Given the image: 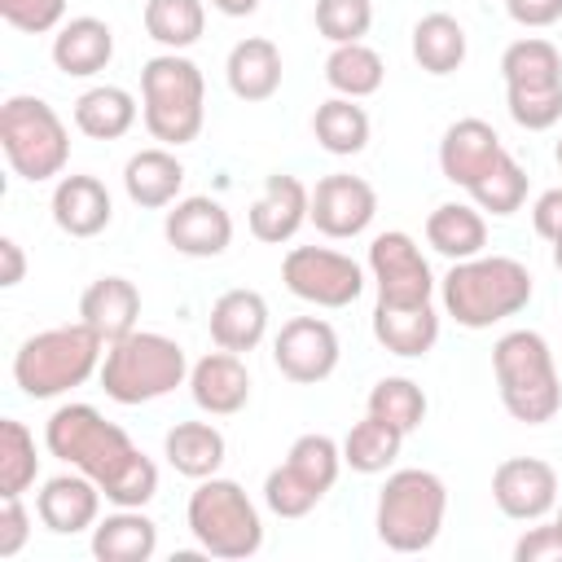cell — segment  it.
Listing matches in <instances>:
<instances>
[{"mask_svg":"<svg viewBox=\"0 0 562 562\" xmlns=\"http://www.w3.org/2000/svg\"><path fill=\"white\" fill-rule=\"evenodd\" d=\"M443 312L465 329H487L505 316H518L531 303V272L509 255L457 259L439 281Z\"/></svg>","mask_w":562,"mask_h":562,"instance_id":"cell-1","label":"cell"},{"mask_svg":"<svg viewBox=\"0 0 562 562\" xmlns=\"http://www.w3.org/2000/svg\"><path fill=\"white\" fill-rule=\"evenodd\" d=\"M105 338L97 329L79 325H57L35 338H26L13 356V382L31 400H53L66 395L70 386H83L92 373H101V351Z\"/></svg>","mask_w":562,"mask_h":562,"instance_id":"cell-2","label":"cell"},{"mask_svg":"<svg viewBox=\"0 0 562 562\" xmlns=\"http://www.w3.org/2000/svg\"><path fill=\"white\" fill-rule=\"evenodd\" d=\"M492 373L501 386V404L514 422L540 426L562 408L558 364L549 342L536 329H509L492 347Z\"/></svg>","mask_w":562,"mask_h":562,"instance_id":"cell-3","label":"cell"},{"mask_svg":"<svg viewBox=\"0 0 562 562\" xmlns=\"http://www.w3.org/2000/svg\"><path fill=\"white\" fill-rule=\"evenodd\" d=\"M189 378L184 347L167 334L132 329L127 338L110 342L101 356V386L114 404H149L171 395Z\"/></svg>","mask_w":562,"mask_h":562,"instance_id":"cell-4","label":"cell"},{"mask_svg":"<svg viewBox=\"0 0 562 562\" xmlns=\"http://www.w3.org/2000/svg\"><path fill=\"white\" fill-rule=\"evenodd\" d=\"M140 110L145 127L162 145H189L206 119L202 70L180 53H158L140 66Z\"/></svg>","mask_w":562,"mask_h":562,"instance_id":"cell-5","label":"cell"},{"mask_svg":"<svg viewBox=\"0 0 562 562\" xmlns=\"http://www.w3.org/2000/svg\"><path fill=\"white\" fill-rule=\"evenodd\" d=\"M448 514V487L430 470H395L378 492V540L395 553H422L439 540Z\"/></svg>","mask_w":562,"mask_h":562,"instance_id":"cell-6","label":"cell"},{"mask_svg":"<svg viewBox=\"0 0 562 562\" xmlns=\"http://www.w3.org/2000/svg\"><path fill=\"white\" fill-rule=\"evenodd\" d=\"M0 149L13 167V176L40 184V180H53L66 171L70 132L44 97L18 92L0 105Z\"/></svg>","mask_w":562,"mask_h":562,"instance_id":"cell-7","label":"cell"},{"mask_svg":"<svg viewBox=\"0 0 562 562\" xmlns=\"http://www.w3.org/2000/svg\"><path fill=\"white\" fill-rule=\"evenodd\" d=\"M189 531L193 540L211 553V558H224V562H237V558H255L259 544H263V522H259V509L255 501L241 492V483L233 479H198L193 496H189Z\"/></svg>","mask_w":562,"mask_h":562,"instance_id":"cell-8","label":"cell"},{"mask_svg":"<svg viewBox=\"0 0 562 562\" xmlns=\"http://www.w3.org/2000/svg\"><path fill=\"white\" fill-rule=\"evenodd\" d=\"M44 443L57 461L83 470L88 479H97L101 487L140 452L123 426L105 422L92 404H61L48 426H44Z\"/></svg>","mask_w":562,"mask_h":562,"instance_id":"cell-9","label":"cell"},{"mask_svg":"<svg viewBox=\"0 0 562 562\" xmlns=\"http://www.w3.org/2000/svg\"><path fill=\"white\" fill-rule=\"evenodd\" d=\"M281 281L294 299L316 307H351L364 290L360 263L329 246H294L281 259Z\"/></svg>","mask_w":562,"mask_h":562,"instance_id":"cell-10","label":"cell"},{"mask_svg":"<svg viewBox=\"0 0 562 562\" xmlns=\"http://www.w3.org/2000/svg\"><path fill=\"white\" fill-rule=\"evenodd\" d=\"M369 272L378 281V303H430L435 294V277L422 246L400 228L378 233L369 241Z\"/></svg>","mask_w":562,"mask_h":562,"instance_id":"cell-11","label":"cell"},{"mask_svg":"<svg viewBox=\"0 0 562 562\" xmlns=\"http://www.w3.org/2000/svg\"><path fill=\"white\" fill-rule=\"evenodd\" d=\"M272 360H277L281 378H290L299 386L325 382L338 369V334L321 316H294L281 325V334L272 342Z\"/></svg>","mask_w":562,"mask_h":562,"instance_id":"cell-12","label":"cell"},{"mask_svg":"<svg viewBox=\"0 0 562 562\" xmlns=\"http://www.w3.org/2000/svg\"><path fill=\"white\" fill-rule=\"evenodd\" d=\"M378 215V193L369 180L360 176H347V171H334V176H321L316 189H312V211L307 220L334 237V241H347V237H360Z\"/></svg>","mask_w":562,"mask_h":562,"instance_id":"cell-13","label":"cell"},{"mask_svg":"<svg viewBox=\"0 0 562 562\" xmlns=\"http://www.w3.org/2000/svg\"><path fill=\"white\" fill-rule=\"evenodd\" d=\"M492 501L514 522H540L558 505V470L540 457H509L492 470Z\"/></svg>","mask_w":562,"mask_h":562,"instance_id":"cell-14","label":"cell"},{"mask_svg":"<svg viewBox=\"0 0 562 562\" xmlns=\"http://www.w3.org/2000/svg\"><path fill=\"white\" fill-rule=\"evenodd\" d=\"M162 233H167L171 250H180L189 259H215L233 241V215L215 198H202L198 193V198L171 202V211L162 220Z\"/></svg>","mask_w":562,"mask_h":562,"instance_id":"cell-15","label":"cell"},{"mask_svg":"<svg viewBox=\"0 0 562 562\" xmlns=\"http://www.w3.org/2000/svg\"><path fill=\"white\" fill-rule=\"evenodd\" d=\"M505 154H509V149L501 145V136H496L492 123H483V119H457V123L443 132V140H439V171H443V180L470 189V184L483 180Z\"/></svg>","mask_w":562,"mask_h":562,"instance_id":"cell-16","label":"cell"},{"mask_svg":"<svg viewBox=\"0 0 562 562\" xmlns=\"http://www.w3.org/2000/svg\"><path fill=\"white\" fill-rule=\"evenodd\" d=\"M307 211H312V189L299 176L277 171L263 180V193L250 206V233L268 246H281L307 224Z\"/></svg>","mask_w":562,"mask_h":562,"instance_id":"cell-17","label":"cell"},{"mask_svg":"<svg viewBox=\"0 0 562 562\" xmlns=\"http://www.w3.org/2000/svg\"><path fill=\"white\" fill-rule=\"evenodd\" d=\"M189 391H193V404L211 417H233L246 408L250 400V373L241 364L237 351H206L193 369H189Z\"/></svg>","mask_w":562,"mask_h":562,"instance_id":"cell-18","label":"cell"},{"mask_svg":"<svg viewBox=\"0 0 562 562\" xmlns=\"http://www.w3.org/2000/svg\"><path fill=\"white\" fill-rule=\"evenodd\" d=\"M101 483L88 479L83 470L79 474H57L40 487L35 496V514L48 531L57 536H75V531H88L97 527V509H101Z\"/></svg>","mask_w":562,"mask_h":562,"instance_id":"cell-19","label":"cell"},{"mask_svg":"<svg viewBox=\"0 0 562 562\" xmlns=\"http://www.w3.org/2000/svg\"><path fill=\"white\" fill-rule=\"evenodd\" d=\"M114 206H110V189L97 176H61L53 189V224L66 237H97L105 233Z\"/></svg>","mask_w":562,"mask_h":562,"instance_id":"cell-20","label":"cell"},{"mask_svg":"<svg viewBox=\"0 0 562 562\" xmlns=\"http://www.w3.org/2000/svg\"><path fill=\"white\" fill-rule=\"evenodd\" d=\"M140 316V290L127 277H97L79 299V321L110 342L127 338Z\"/></svg>","mask_w":562,"mask_h":562,"instance_id":"cell-21","label":"cell"},{"mask_svg":"<svg viewBox=\"0 0 562 562\" xmlns=\"http://www.w3.org/2000/svg\"><path fill=\"white\" fill-rule=\"evenodd\" d=\"M114 57V31L101 18H70L53 35V66L70 79H88L105 70Z\"/></svg>","mask_w":562,"mask_h":562,"instance_id":"cell-22","label":"cell"},{"mask_svg":"<svg viewBox=\"0 0 562 562\" xmlns=\"http://www.w3.org/2000/svg\"><path fill=\"white\" fill-rule=\"evenodd\" d=\"M373 338L391 356H426L439 342V312L435 303H378L373 307Z\"/></svg>","mask_w":562,"mask_h":562,"instance_id":"cell-23","label":"cell"},{"mask_svg":"<svg viewBox=\"0 0 562 562\" xmlns=\"http://www.w3.org/2000/svg\"><path fill=\"white\" fill-rule=\"evenodd\" d=\"M268 334V303L259 290H224L211 303V338L224 351H255Z\"/></svg>","mask_w":562,"mask_h":562,"instance_id":"cell-24","label":"cell"},{"mask_svg":"<svg viewBox=\"0 0 562 562\" xmlns=\"http://www.w3.org/2000/svg\"><path fill=\"white\" fill-rule=\"evenodd\" d=\"M224 75L237 101H268L281 88V48L263 35H246L233 44Z\"/></svg>","mask_w":562,"mask_h":562,"instance_id":"cell-25","label":"cell"},{"mask_svg":"<svg viewBox=\"0 0 562 562\" xmlns=\"http://www.w3.org/2000/svg\"><path fill=\"white\" fill-rule=\"evenodd\" d=\"M180 184H184V162L171 154V149H140L127 158L123 167V189L136 206L145 211H158V206H171L180 198Z\"/></svg>","mask_w":562,"mask_h":562,"instance_id":"cell-26","label":"cell"},{"mask_svg":"<svg viewBox=\"0 0 562 562\" xmlns=\"http://www.w3.org/2000/svg\"><path fill=\"white\" fill-rule=\"evenodd\" d=\"M426 241L430 250H439L443 259H474L487 246V220L479 206L465 202H443L426 215Z\"/></svg>","mask_w":562,"mask_h":562,"instance_id":"cell-27","label":"cell"},{"mask_svg":"<svg viewBox=\"0 0 562 562\" xmlns=\"http://www.w3.org/2000/svg\"><path fill=\"white\" fill-rule=\"evenodd\" d=\"M158 549V527L140 509H114L92 527V553L101 562H149Z\"/></svg>","mask_w":562,"mask_h":562,"instance_id":"cell-28","label":"cell"},{"mask_svg":"<svg viewBox=\"0 0 562 562\" xmlns=\"http://www.w3.org/2000/svg\"><path fill=\"white\" fill-rule=\"evenodd\" d=\"M162 452H167V461H171L176 474H184V479H211L224 465L228 443H224V435L211 422H176L167 430V439H162Z\"/></svg>","mask_w":562,"mask_h":562,"instance_id":"cell-29","label":"cell"},{"mask_svg":"<svg viewBox=\"0 0 562 562\" xmlns=\"http://www.w3.org/2000/svg\"><path fill=\"white\" fill-rule=\"evenodd\" d=\"M136 123V97L119 83H97L75 101V127L92 140H119Z\"/></svg>","mask_w":562,"mask_h":562,"instance_id":"cell-30","label":"cell"},{"mask_svg":"<svg viewBox=\"0 0 562 562\" xmlns=\"http://www.w3.org/2000/svg\"><path fill=\"white\" fill-rule=\"evenodd\" d=\"M413 61L426 75H452L465 61V26L452 13H426L413 26Z\"/></svg>","mask_w":562,"mask_h":562,"instance_id":"cell-31","label":"cell"},{"mask_svg":"<svg viewBox=\"0 0 562 562\" xmlns=\"http://www.w3.org/2000/svg\"><path fill=\"white\" fill-rule=\"evenodd\" d=\"M382 79H386V66H382V57H378L364 40H356V44H334V53L325 57V83H329L338 97H351V101L373 97V92L382 88Z\"/></svg>","mask_w":562,"mask_h":562,"instance_id":"cell-32","label":"cell"},{"mask_svg":"<svg viewBox=\"0 0 562 562\" xmlns=\"http://www.w3.org/2000/svg\"><path fill=\"white\" fill-rule=\"evenodd\" d=\"M312 132H316V140H321L325 154L351 158V154H360L369 145V114L351 97H329V101L316 105Z\"/></svg>","mask_w":562,"mask_h":562,"instance_id":"cell-33","label":"cell"},{"mask_svg":"<svg viewBox=\"0 0 562 562\" xmlns=\"http://www.w3.org/2000/svg\"><path fill=\"white\" fill-rule=\"evenodd\" d=\"M400 448H404V430H395L391 422H382V417L369 413L364 422H356L347 430V439H342V465H351L356 474H382L400 457Z\"/></svg>","mask_w":562,"mask_h":562,"instance_id":"cell-34","label":"cell"},{"mask_svg":"<svg viewBox=\"0 0 562 562\" xmlns=\"http://www.w3.org/2000/svg\"><path fill=\"white\" fill-rule=\"evenodd\" d=\"M501 75L505 88H553L562 83V53L540 35L514 40L501 57Z\"/></svg>","mask_w":562,"mask_h":562,"instance_id":"cell-35","label":"cell"},{"mask_svg":"<svg viewBox=\"0 0 562 562\" xmlns=\"http://www.w3.org/2000/svg\"><path fill=\"white\" fill-rule=\"evenodd\" d=\"M202 26H206L202 0H145V31H149V40H158L171 53L198 44Z\"/></svg>","mask_w":562,"mask_h":562,"instance_id":"cell-36","label":"cell"},{"mask_svg":"<svg viewBox=\"0 0 562 562\" xmlns=\"http://www.w3.org/2000/svg\"><path fill=\"white\" fill-rule=\"evenodd\" d=\"M40 474V452H35V435L4 417L0 422V496H22Z\"/></svg>","mask_w":562,"mask_h":562,"instance_id":"cell-37","label":"cell"},{"mask_svg":"<svg viewBox=\"0 0 562 562\" xmlns=\"http://www.w3.org/2000/svg\"><path fill=\"white\" fill-rule=\"evenodd\" d=\"M369 413L382 417V422H391L395 430L413 435L426 422V391L413 378H382L369 391Z\"/></svg>","mask_w":562,"mask_h":562,"instance_id":"cell-38","label":"cell"},{"mask_svg":"<svg viewBox=\"0 0 562 562\" xmlns=\"http://www.w3.org/2000/svg\"><path fill=\"white\" fill-rule=\"evenodd\" d=\"M470 198L479 211H492V215H514L522 202H527V171L505 154L483 180L470 184Z\"/></svg>","mask_w":562,"mask_h":562,"instance_id":"cell-39","label":"cell"},{"mask_svg":"<svg viewBox=\"0 0 562 562\" xmlns=\"http://www.w3.org/2000/svg\"><path fill=\"white\" fill-rule=\"evenodd\" d=\"M285 465L294 470V474H303L321 496L334 487V479H338V470H342V448L329 439V435H299L294 443H290V452H285Z\"/></svg>","mask_w":562,"mask_h":562,"instance_id":"cell-40","label":"cell"},{"mask_svg":"<svg viewBox=\"0 0 562 562\" xmlns=\"http://www.w3.org/2000/svg\"><path fill=\"white\" fill-rule=\"evenodd\" d=\"M373 26V0H316V31L329 44H356Z\"/></svg>","mask_w":562,"mask_h":562,"instance_id":"cell-41","label":"cell"},{"mask_svg":"<svg viewBox=\"0 0 562 562\" xmlns=\"http://www.w3.org/2000/svg\"><path fill=\"white\" fill-rule=\"evenodd\" d=\"M263 501H268V509H272L277 518H303V514L316 509L321 492H316L303 474H294V470L281 461V465L263 479Z\"/></svg>","mask_w":562,"mask_h":562,"instance_id":"cell-42","label":"cell"},{"mask_svg":"<svg viewBox=\"0 0 562 562\" xmlns=\"http://www.w3.org/2000/svg\"><path fill=\"white\" fill-rule=\"evenodd\" d=\"M101 492H105V501H110L114 509H140V505H149L154 492H158V465H154L145 452H136Z\"/></svg>","mask_w":562,"mask_h":562,"instance_id":"cell-43","label":"cell"},{"mask_svg":"<svg viewBox=\"0 0 562 562\" xmlns=\"http://www.w3.org/2000/svg\"><path fill=\"white\" fill-rule=\"evenodd\" d=\"M509 119L527 132H549L562 119V83L553 88H505Z\"/></svg>","mask_w":562,"mask_h":562,"instance_id":"cell-44","label":"cell"},{"mask_svg":"<svg viewBox=\"0 0 562 562\" xmlns=\"http://www.w3.org/2000/svg\"><path fill=\"white\" fill-rule=\"evenodd\" d=\"M0 18H4L13 31L44 35V31H57V26H61L66 0H0Z\"/></svg>","mask_w":562,"mask_h":562,"instance_id":"cell-45","label":"cell"},{"mask_svg":"<svg viewBox=\"0 0 562 562\" xmlns=\"http://www.w3.org/2000/svg\"><path fill=\"white\" fill-rule=\"evenodd\" d=\"M31 536V514L22 496H0V558H18Z\"/></svg>","mask_w":562,"mask_h":562,"instance_id":"cell-46","label":"cell"},{"mask_svg":"<svg viewBox=\"0 0 562 562\" xmlns=\"http://www.w3.org/2000/svg\"><path fill=\"white\" fill-rule=\"evenodd\" d=\"M514 562H562V531H558V522L531 527L514 544Z\"/></svg>","mask_w":562,"mask_h":562,"instance_id":"cell-47","label":"cell"},{"mask_svg":"<svg viewBox=\"0 0 562 562\" xmlns=\"http://www.w3.org/2000/svg\"><path fill=\"white\" fill-rule=\"evenodd\" d=\"M509 18L527 31H540V26H553L562 18V0H505Z\"/></svg>","mask_w":562,"mask_h":562,"instance_id":"cell-48","label":"cell"},{"mask_svg":"<svg viewBox=\"0 0 562 562\" xmlns=\"http://www.w3.org/2000/svg\"><path fill=\"white\" fill-rule=\"evenodd\" d=\"M531 224H536V233H540L544 241H558V237H562V189H549V193L536 198Z\"/></svg>","mask_w":562,"mask_h":562,"instance_id":"cell-49","label":"cell"},{"mask_svg":"<svg viewBox=\"0 0 562 562\" xmlns=\"http://www.w3.org/2000/svg\"><path fill=\"white\" fill-rule=\"evenodd\" d=\"M0 263H4L0 285H4V290H13V285L26 277V259H22V246H18L13 237H0Z\"/></svg>","mask_w":562,"mask_h":562,"instance_id":"cell-50","label":"cell"},{"mask_svg":"<svg viewBox=\"0 0 562 562\" xmlns=\"http://www.w3.org/2000/svg\"><path fill=\"white\" fill-rule=\"evenodd\" d=\"M211 9H220L224 18H250L259 9V0H211Z\"/></svg>","mask_w":562,"mask_h":562,"instance_id":"cell-51","label":"cell"},{"mask_svg":"<svg viewBox=\"0 0 562 562\" xmlns=\"http://www.w3.org/2000/svg\"><path fill=\"white\" fill-rule=\"evenodd\" d=\"M553 268H558V272H562V237H558V241H553Z\"/></svg>","mask_w":562,"mask_h":562,"instance_id":"cell-52","label":"cell"},{"mask_svg":"<svg viewBox=\"0 0 562 562\" xmlns=\"http://www.w3.org/2000/svg\"><path fill=\"white\" fill-rule=\"evenodd\" d=\"M553 158H558V167H562V140H558V149H553Z\"/></svg>","mask_w":562,"mask_h":562,"instance_id":"cell-53","label":"cell"},{"mask_svg":"<svg viewBox=\"0 0 562 562\" xmlns=\"http://www.w3.org/2000/svg\"><path fill=\"white\" fill-rule=\"evenodd\" d=\"M553 522H558V531H562V505H558V518H553Z\"/></svg>","mask_w":562,"mask_h":562,"instance_id":"cell-54","label":"cell"}]
</instances>
